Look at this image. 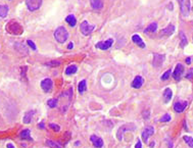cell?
Listing matches in <instances>:
<instances>
[{
  "instance_id": "60d3db41",
  "label": "cell",
  "mask_w": 193,
  "mask_h": 148,
  "mask_svg": "<svg viewBox=\"0 0 193 148\" xmlns=\"http://www.w3.org/2000/svg\"><path fill=\"white\" fill-rule=\"evenodd\" d=\"M154 144H155V143H154V142H151V143H150V147H153V146H154Z\"/></svg>"
},
{
  "instance_id": "5bb4252c",
  "label": "cell",
  "mask_w": 193,
  "mask_h": 148,
  "mask_svg": "<svg viewBox=\"0 0 193 148\" xmlns=\"http://www.w3.org/2000/svg\"><path fill=\"white\" fill-rule=\"evenodd\" d=\"M174 32H175V26L170 24L166 29H163V30L161 31V36H166V37H169V36H171Z\"/></svg>"
},
{
  "instance_id": "8992f818",
  "label": "cell",
  "mask_w": 193,
  "mask_h": 148,
  "mask_svg": "<svg viewBox=\"0 0 193 148\" xmlns=\"http://www.w3.org/2000/svg\"><path fill=\"white\" fill-rule=\"evenodd\" d=\"M43 0H27V7L30 11H35L39 9L42 5Z\"/></svg>"
},
{
  "instance_id": "d6a6232c",
  "label": "cell",
  "mask_w": 193,
  "mask_h": 148,
  "mask_svg": "<svg viewBox=\"0 0 193 148\" xmlns=\"http://www.w3.org/2000/svg\"><path fill=\"white\" fill-rule=\"evenodd\" d=\"M49 127L51 128V129H53L55 132H59V131H60V127H59V126H57V125H55V124H53V123L49 124Z\"/></svg>"
},
{
  "instance_id": "484cf974",
  "label": "cell",
  "mask_w": 193,
  "mask_h": 148,
  "mask_svg": "<svg viewBox=\"0 0 193 148\" xmlns=\"http://www.w3.org/2000/svg\"><path fill=\"white\" fill-rule=\"evenodd\" d=\"M180 38H181V47H182V48H184L186 45H187V43H188L187 37H186L185 34L183 32H180Z\"/></svg>"
},
{
  "instance_id": "9a60e30c",
  "label": "cell",
  "mask_w": 193,
  "mask_h": 148,
  "mask_svg": "<svg viewBox=\"0 0 193 148\" xmlns=\"http://www.w3.org/2000/svg\"><path fill=\"white\" fill-rule=\"evenodd\" d=\"M143 83H144V80H143V78L140 77V76H137V77H135V79L133 80L132 87L135 88V89H139V88L142 87Z\"/></svg>"
},
{
  "instance_id": "5b68a950",
  "label": "cell",
  "mask_w": 193,
  "mask_h": 148,
  "mask_svg": "<svg viewBox=\"0 0 193 148\" xmlns=\"http://www.w3.org/2000/svg\"><path fill=\"white\" fill-rule=\"evenodd\" d=\"M94 29H95V26L89 25V23H88L87 21H84L82 24H81V33H82L84 36L90 35Z\"/></svg>"
},
{
  "instance_id": "8d00e7d4",
  "label": "cell",
  "mask_w": 193,
  "mask_h": 148,
  "mask_svg": "<svg viewBox=\"0 0 193 148\" xmlns=\"http://www.w3.org/2000/svg\"><path fill=\"white\" fill-rule=\"evenodd\" d=\"M186 63L187 64L191 63V58H190V57H187V58H186Z\"/></svg>"
},
{
  "instance_id": "3957f363",
  "label": "cell",
  "mask_w": 193,
  "mask_h": 148,
  "mask_svg": "<svg viewBox=\"0 0 193 148\" xmlns=\"http://www.w3.org/2000/svg\"><path fill=\"white\" fill-rule=\"evenodd\" d=\"M179 5H180L181 14L184 18H187L190 13V0H178Z\"/></svg>"
},
{
  "instance_id": "52a82bcc",
  "label": "cell",
  "mask_w": 193,
  "mask_h": 148,
  "mask_svg": "<svg viewBox=\"0 0 193 148\" xmlns=\"http://www.w3.org/2000/svg\"><path fill=\"white\" fill-rule=\"evenodd\" d=\"M52 87H53V82L51 79L46 78L41 81V88L44 92H50L52 90Z\"/></svg>"
},
{
  "instance_id": "e0dca14e",
  "label": "cell",
  "mask_w": 193,
  "mask_h": 148,
  "mask_svg": "<svg viewBox=\"0 0 193 148\" xmlns=\"http://www.w3.org/2000/svg\"><path fill=\"white\" fill-rule=\"evenodd\" d=\"M157 30V24L156 23H151L149 26H147V28L144 30V34L148 35V34H152Z\"/></svg>"
},
{
  "instance_id": "d4e9b609",
  "label": "cell",
  "mask_w": 193,
  "mask_h": 148,
  "mask_svg": "<svg viewBox=\"0 0 193 148\" xmlns=\"http://www.w3.org/2000/svg\"><path fill=\"white\" fill-rule=\"evenodd\" d=\"M8 6L7 5H0V16L1 18H5L8 13Z\"/></svg>"
},
{
  "instance_id": "f546056e",
  "label": "cell",
  "mask_w": 193,
  "mask_h": 148,
  "mask_svg": "<svg viewBox=\"0 0 193 148\" xmlns=\"http://www.w3.org/2000/svg\"><path fill=\"white\" fill-rule=\"evenodd\" d=\"M46 144L48 145V146H49L50 148H60V147H59L58 144H56L55 142L51 141V140H47V141H46Z\"/></svg>"
},
{
  "instance_id": "603a6c76",
  "label": "cell",
  "mask_w": 193,
  "mask_h": 148,
  "mask_svg": "<svg viewBox=\"0 0 193 148\" xmlns=\"http://www.w3.org/2000/svg\"><path fill=\"white\" fill-rule=\"evenodd\" d=\"M66 23L71 26V27H75L76 24H77V20H76L75 15H73V14H70V15L66 16Z\"/></svg>"
},
{
  "instance_id": "7402d4cb",
  "label": "cell",
  "mask_w": 193,
  "mask_h": 148,
  "mask_svg": "<svg viewBox=\"0 0 193 148\" xmlns=\"http://www.w3.org/2000/svg\"><path fill=\"white\" fill-rule=\"evenodd\" d=\"M86 89H87V82H86V80H82L80 83H79V86H78L79 93H80V94H84Z\"/></svg>"
},
{
  "instance_id": "ab89813d",
  "label": "cell",
  "mask_w": 193,
  "mask_h": 148,
  "mask_svg": "<svg viewBox=\"0 0 193 148\" xmlns=\"http://www.w3.org/2000/svg\"><path fill=\"white\" fill-rule=\"evenodd\" d=\"M73 47H74V44H73V42H71L70 44H69L68 48H69V49H71V48H73Z\"/></svg>"
},
{
  "instance_id": "f1b7e54d",
  "label": "cell",
  "mask_w": 193,
  "mask_h": 148,
  "mask_svg": "<svg viewBox=\"0 0 193 148\" xmlns=\"http://www.w3.org/2000/svg\"><path fill=\"white\" fill-rule=\"evenodd\" d=\"M60 61L59 60H52V61H49V63H45L46 66H51V68H56V66H60Z\"/></svg>"
},
{
  "instance_id": "74e56055",
  "label": "cell",
  "mask_w": 193,
  "mask_h": 148,
  "mask_svg": "<svg viewBox=\"0 0 193 148\" xmlns=\"http://www.w3.org/2000/svg\"><path fill=\"white\" fill-rule=\"evenodd\" d=\"M38 128H41V129H44V123L43 121H41V123L38 125Z\"/></svg>"
},
{
  "instance_id": "9c48e42d",
  "label": "cell",
  "mask_w": 193,
  "mask_h": 148,
  "mask_svg": "<svg viewBox=\"0 0 193 148\" xmlns=\"http://www.w3.org/2000/svg\"><path fill=\"white\" fill-rule=\"evenodd\" d=\"M164 58H166V56L161 55V54H157V53L153 54V61H152L153 68H159L164 63Z\"/></svg>"
},
{
  "instance_id": "83f0119b",
  "label": "cell",
  "mask_w": 193,
  "mask_h": 148,
  "mask_svg": "<svg viewBox=\"0 0 193 148\" xmlns=\"http://www.w3.org/2000/svg\"><path fill=\"white\" fill-rule=\"evenodd\" d=\"M47 104H48L49 107L54 108V107H56V105H57V99H55V98L49 99L48 101H47Z\"/></svg>"
},
{
  "instance_id": "ac0fdd59",
  "label": "cell",
  "mask_w": 193,
  "mask_h": 148,
  "mask_svg": "<svg viewBox=\"0 0 193 148\" xmlns=\"http://www.w3.org/2000/svg\"><path fill=\"white\" fill-rule=\"evenodd\" d=\"M132 40L136 45H138V46L141 47V48H145V43L143 42V40L141 39V37H140L139 35H134L132 37Z\"/></svg>"
},
{
  "instance_id": "ffe728a7",
  "label": "cell",
  "mask_w": 193,
  "mask_h": 148,
  "mask_svg": "<svg viewBox=\"0 0 193 148\" xmlns=\"http://www.w3.org/2000/svg\"><path fill=\"white\" fill-rule=\"evenodd\" d=\"M91 1V6L93 9L95 10H98V9H102L103 7V3H102L101 0H90Z\"/></svg>"
},
{
  "instance_id": "b9f144b4",
  "label": "cell",
  "mask_w": 193,
  "mask_h": 148,
  "mask_svg": "<svg viewBox=\"0 0 193 148\" xmlns=\"http://www.w3.org/2000/svg\"><path fill=\"white\" fill-rule=\"evenodd\" d=\"M192 10H193V7H192Z\"/></svg>"
},
{
  "instance_id": "4fadbf2b",
  "label": "cell",
  "mask_w": 193,
  "mask_h": 148,
  "mask_svg": "<svg viewBox=\"0 0 193 148\" xmlns=\"http://www.w3.org/2000/svg\"><path fill=\"white\" fill-rule=\"evenodd\" d=\"M90 140H91L92 144L94 145L96 148H101L102 146H103V140H102L100 137H97L96 135H92L91 138H90Z\"/></svg>"
},
{
  "instance_id": "d6986e66",
  "label": "cell",
  "mask_w": 193,
  "mask_h": 148,
  "mask_svg": "<svg viewBox=\"0 0 193 148\" xmlns=\"http://www.w3.org/2000/svg\"><path fill=\"white\" fill-rule=\"evenodd\" d=\"M172 97H173V91L170 89V88H166L164 92V102L168 103V102L171 101Z\"/></svg>"
},
{
  "instance_id": "1f68e13d",
  "label": "cell",
  "mask_w": 193,
  "mask_h": 148,
  "mask_svg": "<svg viewBox=\"0 0 193 148\" xmlns=\"http://www.w3.org/2000/svg\"><path fill=\"white\" fill-rule=\"evenodd\" d=\"M161 121V123H166V121H171V116L170 114H164V116H163V118L159 120Z\"/></svg>"
},
{
  "instance_id": "ba28073f",
  "label": "cell",
  "mask_w": 193,
  "mask_h": 148,
  "mask_svg": "<svg viewBox=\"0 0 193 148\" xmlns=\"http://www.w3.org/2000/svg\"><path fill=\"white\" fill-rule=\"evenodd\" d=\"M113 39H108V40H106V41L98 42L96 45H95V47L100 49V50H107V49L110 48L111 45H113Z\"/></svg>"
},
{
  "instance_id": "cb8c5ba5",
  "label": "cell",
  "mask_w": 193,
  "mask_h": 148,
  "mask_svg": "<svg viewBox=\"0 0 193 148\" xmlns=\"http://www.w3.org/2000/svg\"><path fill=\"white\" fill-rule=\"evenodd\" d=\"M78 71V68L75 66V64H73V66H69L68 68H66V75H74V74H76Z\"/></svg>"
},
{
  "instance_id": "d590c367",
  "label": "cell",
  "mask_w": 193,
  "mask_h": 148,
  "mask_svg": "<svg viewBox=\"0 0 193 148\" xmlns=\"http://www.w3.org/2000/svg\"><path fill=\"white\" fill-rule=\"evenodd\" d=\"M135 148H142V144H141V141H140V139H138V142L136 143Z\"/></svg>"
},
{
  "instance_id": "4316f807",
  "label": "cell",
  "mask_w": 193,
  "mask_h": 148,
  "mask_svg": "<svg viewBox=\"0 0 193 148\" xmlns=\"http://www.w3.org/2000/svg\"><path fill=\"white\" fill-rule=\"evenodd\" d=\"M183 139H184V141L188 144V146L190 148H193V139L191 137H189V136H184Z\"/></svg>"
},
{
  "instance_id": "e575fe53",
  "label": "cell",
  "mask_w": 193,
  "mask_h": 148,
  "mask_svg": "<svg viewBox=\"0 0 193 148\" xmlns=\"http://www.w3.org/2000/svg\"><path fill=\"white\" fill-rule=\"evenodd\" d=\"M192 78H193V68L188 71V74L186 75V79H188V80H191Z\"/></svg>"
},
{
  "instance_id": "836d02e7",
  "label": "cell",
  "mask_w": 193,
  "mask_h": 148,
  "mask_svg": "<svg viewBox=\"0 0 193 148\" xmlns=\"http://www.w3.org/2000/svg\"><path fill=\"white\" fill-rule=\"evenodd\" d=\"M27 43H28V45L29 46L31 47L33 50H37V47H36V45H35V43L32 41V40H28L27 41Z\"/></svg>"
},
{
  "instance_id": "7a4b0ae2",
  "label": "cell",
  "mask_w": 193,
  "mask_h": 148,
  "mask_svg": "<svg viewBox=\"0 0 193 148\" xmlns=\"http://www.w3.org/2000/svg\"><path fill=\"white\" fill-rule=\"evenodd\" d=\"M54 38L56 39L57 42L59 43H64L68 40L69 38V32L68 30H66V28L63 27V26H60V27H58L55 30V32H54Z\"/></svg>"
},
{
  "instance_id": "8fae6325",
  "label": "cell",
  "mask_w": 193,
  "mask_h": 148,
  "mask_svg": "<svg viewBox=\"0 0 193 148\" xmlns=\"http://www.w3.org/2000/svg\"><path fill=\"white\" fill-rule=\"evenodd\" d=\"M187 107V101H178L174 104V110L176 113H182Z\"/></svg>"
},
{
  "instance_id": "30bf717a",
  "label": "cell",
  "mask_w": 193,
  "mask_h": 148,
  "mask_svg": "<svg viewBox=\"0 0 193 148\" xmlns=\"http://www.w3.org/2000/svg\"><path fill=\"white\" fill-rule=\"evenodd\" d=\"M183 71H184V66L182 63H178L176 66V68L173 73V77L176 81H179L181 79V76L183 75Z\"/></svg>"
},
{
  "instance_id": "277c9868",
  "label": "cell",
  "mask_w": 193,
  "mask_h": 148,
  "mask_svg": "<svg viewBox=\"0 0 193 148\" xmlns=\"http://www.w3.org/2000/svg\"><path fill=\"white\" fill-rule=\"evenodd\" d=\"M135 129L136 127H135V125H133V124H125V125H123L118 130L116 138H118L120 141H122V140H123V136L126 133V131H133V130H135Z\"/></svg>"
},
{
  "instance_id": "2e32d148",
  "label": "cell",
  "mask_w": 193,
  "mask_h": 148,
  "mask_svg": "<svg viewBox=\"0 0 193 148\" xmlns=\"http://www.w3.org/2000/svg\"><path fill=\"white\" fill-rule=\"evenodd\" d=\"M20 137L24 140H28V141H33L32 137H31V132L29 129H26V130H23L20 134Z\"/></svg>"
},
{
  "instance_id": "4dcf8cb0",
  "label": "cell",
  "mask_w": 193,
  "mask_h": 148,
  "mask_svg": "<svg viewBox=\"0 0 193 148\" xmlns=\"http://www.w3.org/2000/svg\"><path fill=\"white\" fill-rule=\"evenodd\" d=\"M171 74H172V71L171 70H169V71H166V73L164 74L163 76H161V80L163 81H166V80H168L169 78H170V76H171Z\"/></svg>"
},
{
  "instance_id": "f35d334b",
  "label": "cell",
  "mask_w": 193,
  "mask_h": 148,
  "mask_svg": "<svg viewBox=\"0 0 193 148\" xmlns=\"http://www.w3.org/2000/svg\"><path fill=\"white\" fill-rule=\"evenodd\" d=\"M6 147H7V148H14L13 144H11V143H8V144L6 145Z\"/></svg>"
},
{
  "instance_id": "7c38bea8",
  "label": "cell",
  "mask_w": 193,
  "mask_h": 148,
  "mask_svg": "<svg viewBox=\"0 0 193 148\" xmlns=\"http://www.w3.org/2000/svg\"><path fill=\"white\" fill-rule=\"evenodd\" d=\"M154 133V129L152 127H146L143 130L142 132V139L144 140L145 142H147V140H148V138L150 136H152Z\"/></svg>"
},
{
  "instance_id": "44dd1931",
  "label": "cell",
  "mask_w": 193,
  "mask_h": 148,
  "mask_svg": "<svg viewBox=\"0 0 193 148\" xmlns=\"http://www.w3.org/2000/svg\"><path fill=\"white\" fill-rule=\"evenodd\" d=\"M35 113L34 110H31V111H28L27 113L24 116V119H23V121L24 124H30L31 121H32V118H33V114Z\"/></svg>"
},
{
  "instance_id": "6da1fadb",
  "label": "cell",
  "mask_w": 193,
  "mask_h": 148,
  "mask_svg": "<svg viewBox=\"0 0 193 148\" xmlns=\"http://www.w3.org/2000/svg\"><path fill=\"white\" fill-rule=\"evenodd\" d=\"M5 30L11 35H21L24 32L23 27L15 21H10L8 24H6Z\"/></svg>"
}]
</instances>
